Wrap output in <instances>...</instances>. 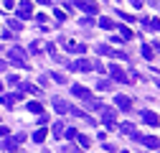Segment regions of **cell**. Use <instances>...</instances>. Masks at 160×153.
<instances>
[{
  "label": "cell",
  "mask_w": 160,
  "mask_h": 153,
  "mask_svg": "<svg viewBox=\"0 0 160 153\" xmlns=\"http://www.w3.org/2000/svg\"><path fill=\"white\" fill-rule=\"evenodd\" d=\"M119 133H122V135H132V133H137V130H135L132 123H119Z\"/></svg>",
  "instance_id": "16"
},
{
  "label": "cell",
  "mask_w": 160,
  "mask_h": 153,
  "mask_svg": "<svg viewBox=\"0 0 160 153\" xmlns=\"http://www.w3.org/2000/svg\"><path fill=\"white\" fill-rule=\"evenodd\" d=\"M5 8H8V10H13V8H15V0H5Z\"/></svg>",
  "instance_id": "33"
},
{
  "label": "cell",
  "mask_w": 160,
  "mask_h": 153,
  "mask_svg": "<svg viewBox=\"0 0 160 153\" xmlns=\"http://www.w3.org/2000/svg\"><path fill=\"white\" fill-rule=\"evenodd\" d=\"M74 5H76L79 10L89 13V15H94V13L99 10V5H97V3H92V0H74Z\"/></svg>",
  "instance_id": "2"
},
{
  "label": "cell",
  "mask_w": 160,
  "mask_h": 153,
  "mask_svg": "<svg viewBox=\"0 0 160 153\" xmlns=\"http://www.w3.org/2000/svg\"><path fill=\"white\" fill-rule=\"evenodd\" d=\"M51 105H53L58 112H61V115H69V107H71V105H69L66 100H61V97H53V100H51Z\"/></svg>",
  "instance_id": "11"
},
{
  "label": "cell",
  "mask_w": 160,
  "mask_h": 153,
  "mask_svg": "<svg viewBox=\"0 0 160 153\" xmlns=\"http://www.w3.org/2000/svg\"><path fill=\"white\" fill-rule=\"evenodd\" d=\"M28 112H36V115L43 112V105L41 102H28Z\"/></svg>",
  "instance_id": "22"
},
{
  "label": "cell",
  "mask_w": 160,
  "mask_h": 153,
  "mask_svg": "<svg viewBox=\"0 0 160 153\" xmlns=\"http://www.w3.org/2000/svg\"><path fill=\"white\" fill-rule=\"evenodd\" d=\"M76 133H79V130H74V128H69V130H64V135H66L69 140H74V138H76Z\"/></svg>",
  "instance_id": "26"
},
{
  "label": "cell",
  "mask_w": 160,
  "mask_h": 153,
  "mask_svg": "<svg viewBox=\"0 0 160 153\" xmlns=\"http://www.w3.org/2000/svg\"><path fill=\"white\" fill-rule=\"evenodd\" d=\"M21 28H23V23L18 21V18H10V21H8V31H13V33H18V31H21Z\"/></svg>",
  "instance_id": "17"
},
{
  "label": "cell",
  "mask_w": 160,
  "mask_h": 153,
  "mask_svg": "<svg viewBox=\"0 0 160 153\" xmlns=\"http://www.w3.org/2000/svg\"><path fill=\"white\" fill-rule=\"evenodd\" d=\"M51 76H53V79H56V82H58V84H64V82H66V76H64V74H58V71H53V74H51Z\"/></svg>",
  "instance_id": "27"
},
{
  "label": "cell",
  "mask_w": 160,
  "mask_h": 153,
  "mask_svg": "<svg viewBox=\"0 0 160 153\" xmlns=\"http://www.w3.org/2000/svg\"><path fill=\"white\" fill-rule=\"evenodd\" d=\"M142 26H145L148 31H158V26H160V23H158V18H152V21H150V18H145Z\"/></svg>",
  "instance_id": "19"
},
{
  "label": "cell",
  "mask_w": 160,
  "mask_h": 153,
  "mask_svg": "<svg viewBox=\"0 0 160 153\" xmlns=\"http://www.w3.org/2000/svg\"><path fill=\"white\" fill-rule=\"evenodd\" d=\"M8 133H10L8 128H3V125H0V138H3V135H8Z\"/></svg>",
  "instance_id": "34"
},
{
  "label": "cell",
  "mask_w": 160,
  "mask_h": 153,
  "mask_svg": "<svg viewBox=\"0 0 160 153\" xmlns=\"http://www.w3.org/2000/svg\"><path fill=\"white\" fill-rule=\"evenodd\" d=\"M69 69L71 71H92V61L89 59H76V61L69 64Z\"/></svg>",
  "instance_id": "4"
},
{
  "label": "cell",
  "mask_w": 160,
  "mask_h": 153,
  "mask_svg": "<svg viewBox=\"0 0 160 153\" xmlns=\"http://www.w3.org/2000/svg\"><path fill=\"white\" fill-rule=\"evenodd\" d=\"M51 130H53L51 135H56V138H58V135H64V130H66V125H64V120H58V123H53V125H51Z\"/></svg>",
  "instance_id": "15"
},
{
  "label": "cell",
  "mask_w": 160,
  "mask_h": 153,
  "mask_svg": "<svg viewBox=\"0 0 160 153\" xmlns=\"http://www.w3.org/2000/svg\"><path fill=\"white\" fill-rule=\"evenodd\" d=\"M71 5H74V0H71Z\"/></svg>",
  "instance_id": "40"
},
{
  "label": "cell",
  "mask_w": 160,
  "mask_h": 153,
  "mask_svg": "<svg viewBox=\"0 0 160 153\" xmlns=\"http://www.w3.org/2000/svg\"><path fill=\"white\" fill-rule=\"evenodd\" d=\"M94 26V18H84V21H82V28H92Z\"/></svg>",
  "instance_id": "28"
},
{
  "label": "cell",
  "mask_w": 160,
  "mask_h": 153,
  "mask_svg": "<svg viewBox=\"0 0 160 153\" xmlns=\"http://www.w3.org/2000/svg\"><path fill=\"white\" fill-rule=\"evenodd\" d=\"M0 145H3L5 150H10V153H18V145H21V143H18L15 138H3V140H0Z\"/></svg>",
  "instance_id": "12"
},
{
  "label": "cell",
  "mask_w": 160,
  "mask_h": 153,
  "mask_svg": "<svg viewBox=\"0 0 160 153\" xmlns=\"http://www.w3.org/2000/svg\"><path fill=\"white\" fill-rule=\"evenodd\" d=\"M8 61L15 64V66H21V69H28V56H26V51L21 46H13L8 51Z\"/></svg>",
  "instance_id": "1"
},
{
  "label": "cell",
  "mask_w": 160,
  "mask_h": 153,
  "mask_svg": "<svg viewBox=\"0 0 160 153\" xmlns=\"http://www.w3.org/2000/svg\"><path fill=\"white\" fill-rule=\"evenodd\" d=\"M87 107H89V110H102L104 105L99 102V100H87Z\"/></svg>",
  "instance_id": "24"
},
{
  "label": "cell",
  "mask_w": 160,
  "mask_h": 153,
  "mask_svg": "<svg viewBox=\"0 0 160 153\" xmlns=\"http://www.w3.org/2000/svg\"><path fill=\"white\" fill-rule=\"evenodd\" d=\"M152 54H155V51H152L148 44H142V56H145V59H152Z\"/></svg>",
  "instance_id": "25"
},
{
  "label": "cell",
  "mask_w": 160,
  "mask_h": 153,
  "mask_svg": "<svg viewBox=\"0 0 160 153\" xmlns=\"http://www.w3.org/2000/svg\"><path fill=\"white\" fill-rule=\"evenodd\" d=\"M18 8V21H26V18H31V13H33V5L28 3V0H23L21 5H15Z\"/></svg>",
  "instance_id": "6"
},
{
  "label": "cell",
  "mask_w": 160,
  "mask_h": 153,
  "mask_svg": "<svg viewBox=\"0 0 160 153\" xmlns=\"http://www.w3.org/2000/svg\"><path fill=\"white\" fill-rule=\"evenodd\" d=\"M122 153H130V150H122Z\"/></svg>",
  "instance_id": "39"
},
{
  "label": "cell",
  "mask_w": 160,
  "mask_h": 153,
  "mask_svg": "<svg viewBox=\"0 0 160 153\" xmlns=\"http://www.w3.org/2000/svg\"><path fill=\"white\" fill-rule=\"evenodd\" d=\"M130 3H132V8H140V5H142V0H130Z\"/></svg>",
  "instance_id": "35"
},
{
  "label": "cell",
  "mask_w": 160,
  "mask_h": 153,
  "mask_svg": "<svg viewBox=\"0 0 160 153\" xmlns=\"http://www.w3.org/2000/svg\"><path fill=\"white\" fill-rule=\"evenodd\" d=\"M117 31H122V33H119V38H122V41H127V38H132V31H130L127 26H119Z\"/></svg>",
  "instance_id": "21"
},
{
  "label": "cell",
  "mask_w": 160,
  "mask_h": 153,
  "mask_svg": "<svg viewBox=\"0 0 160 153\" xmlns=\"http://www.w3.org/2000/svg\"><path fill=\"white\" fill-rule=\"evenodd\" d=\"M150 3H152V5H155V3H158V0H150Z\"/></svg>",
  "instance_id": "38"
},
{
  "label": "cell",
  "mask_w": 160,
  "mask_h": 153,
  "mask_svg": "<svg viewBox=\"0 0 160 153\" xmlns=\"http://www.w3.org/2000/svg\"><path fill=\"white\" fill-rule=\"evenodd\" d=\"M36 3H41V5H51L53 0H36Z\"/></svg>",
  "instance_id": "36"
},
{
  "label": "cell",
  "mask_w": 160,
  "mask_h": 153,
  "mask_svg": "<svg viewBox=\"0 0 160 153\" xmlns=\"http://www.w3.org/2000/svg\"><path fill=\"white\" fill-rule=\"evenodd\" d=\"M46 133H48L46 128H38V130L33 133V140H36V143H43V140H46Z\"/></svg>",
  "instance_id": "18"
},
{
  "label": "cell",
  "mask_w": 160,
  "mask_h": 153,
  "mask_svg": "<svg viewBox=\"0 0 160 153\" xmlns=\"http://www.w3.org/2000/svg\"><path fill=\"white\" fill-rule=\"evenodd\" d=\"M5 69H8V64H5V61H0V71H5Z\"/></svg>",
  "instance_id": "37"
},
{
  "label": "cell",
  "mask_w": 160,
  "mask_h": 153,
  "mask_svg": "<svg viewBox=\"0 0 160 153\" xmlns=\"http://www.w3.org/2000/svg\"><path fill=\"white\" fill-rule=\"evenodd\" d=\"M114 105L122 110V112H132V100L125 97V94H117V97H114Z\"/></svg>",
  "instance_id": "7"
},
{
  "label": "cell",
  "mask_w": 160,
  "mask_h": 153,
  "mask_svg": "<svg viewBox=\"0 0 160 153\" xmlns=\"http://www.w3.org/2000/svg\"><path fill=\"white\" fill-rule=\"evenodd\" d=\"M53 15H56V21H66V13L64 10H53Z\"/></svg>",
  "instance_id": "29"
},
{
  "label": "cell",
  "mask_w": 160,
  "mask_h": 153,
  "mask_svg": "<svg viewBox=\"0 0 160 153\" xmlns=\"http://www.w3.org/2000/svg\"><path fill=\"white\" fill-rule=\"evenodd\" d=\"M92 69H97V71H104V66H102V61H94V64H92Z\"/></svg>",
  "instance_id": "32"
},
{
  "label": "cell",
  "mask_w": 160,
  "mask_h": 153,
  "mask_svg": "<svg viewBox=\"0 0 160 153\" xmlns=\"http://www.w3.org/2000/svg\"><path fill=\"white\" fill-rule=\"evenodd\" d=\"M71 94H74V97H82V100H92L89 89H87V87H82V84H71Z\"/></svg>",
  "instance_id": "10"
},
{
  "label": "cell",
  "mask_w": 160,
  "mask_h": 153,
  "mask_svg": "<svg viewBox=\"0 0 160 153\" xmlns=\"http://www.w3.org/2000/svg\"><path fill=\"white\" fill-rule=\"evenodd\" d=\"M18 87H21V94H36V97H41V89H38L36 84H31V82H18Z\"/></svg>",
  "instance_id": "8"
},
{
  "label": "cell",
  "mask_w": 160,
  "mask_h": 153,
  "mask_svg": "<svg viewBox=\"0 0 160 153\" xmlns=\"http://www.w3.org/2000/svg\"><path fill=\"white\" fill-rule=\"evenodd\" d=\"M119 18H122V21H127V23H132V15L125 13V10H119Z\"/></svg>",
  "instance_id": "30"
},
{
  "label": "cell",
  "mask_w": 160,
  "mask_h": 153,
  "mask_svg": "<svg viewBox=\"0 0 160 153\" xmlns=\"http://www.w3.org/2000/svg\"><path fill=\"white\" fill-rule=\"evenodd\" d=\"M130 138H135V140H140V143H145V145L152 148V150L158 148V138H155V135H140V133H132Z\"/></svg>",
  "instance_id": "3"
},
{
  "label": "cell",
  "mask_w": 160,
  "mask_h": 153,
  "mask_svg": "<svg viewBox=\"0 0 160 153\" xmlns=\"http://www.w3.org/2000/svg\"><path fill=\"white\" fill-rule=\"evenodd\" d=\"M142 123H148V125H152V128H155V125H158V115H155V112H150V110H145V112H142Z\"/></svg>",
  "instance_id": "14"
},
{
  "label": "cell",
  "mask_w": 160,
  "mask_h": 153,
  "mask_svg": "<svg viewBox=\"0 0 160 153\" xmlns=\"http://www.w3.org/2000/svg\"><path fill=\"white\" fill-rule=\"evenodd\" d=\"M99 26L107 28V31H114V23H112V18H99Z\"/></svg>",
  "instance_id": "20"
},
{
  "label": "cell",
  "mask_w": 160,
  "mask_h": 153,
  "mask_svg": "<svg viewBox=\"0 0 160 153\" xmlns=\"http://www.w3.org/2000/svg\"><path fill=\"white\" fill-rule=\"evenodd\" d=\"M21 97H23L21 92H15V94H3V97H0V102H3L5 107H13V105H15V100H21Z\"/></svg>",
  "instance_id": "13"
},
{
  "label": "cell",
  "mask_w": 160,
  "mask_h": 153,
  "mask_svg": "<svg viewBox=\"0 0 160 153\" xmlns=\"http://www.w3.org/2000/svg\"><path fill=\"white\" fill-rule=\"evenodd\" d=\"M76 140H79V145H84V148H89V145H92V140H89L87 135H82V133H76Z\"/></svg>",
  "instance_id": "23"
},
{
  "label": "cell",
  "mask_w": 160,
  "mask_h": 153,
  "mask_svg": "<svg viewBox=\"0 0 160 153\" xmlns=\"http://www.w3.org/2000/svg\"><path fill=\"white\" fill-rule=\"evenodd\" d=\"M109 87H112V84H109L107 79H102V82H99V84H97V89H109Z\"/></svg>",
  "instance_id": "31"
},
{
  "label": "cell",
  "mask_w": 160,
  "mask_h": 153,
  "mask_svg": "<svg viewBox=\"0 0 160 153\" xmlns=\"http://www.w3.org/2000/svg\"><path fill=\"white\" fill-rule=\"evenodd\" d=\"M102 123H104L107 128H112V125L117 123V115H114V110H109V107H102Z\"/></svg>",
  "instance_id": "9"
},
{
  "label": "cell",
  "mask_w": 160,
  "mask_h": 153,
  "mask_svg": "<svg viewBox=\"0 0 160 153\" xmlns=\"http://www.w3.org/2000/svg\"><path fill=\"white\" fill-rule=\"evenodd\" d=\"M107 71L112 74V79H117V82H122V84H125V82H130V76L125 74V69H119L117 64H112V66H109Z\"/></svg>",
  "instance_id": "5"
}]
</instances>
